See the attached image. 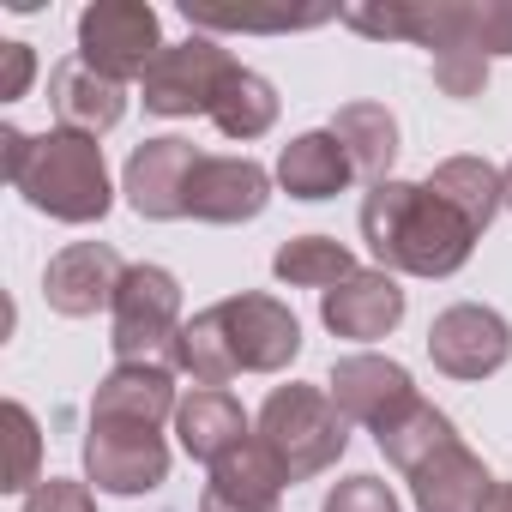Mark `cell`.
I'll use <instances>...</instances> for the list:
<instances>
[{"label":"cell","mask_w":512,"mask_h":512,"mask_svg":"<svg viewBox=\"0 0 512 512\" xmlns=\"http://www.w3.org/2000/svg\"><path fill=\"white\" fill-rule=\"evenodd\" d=\"M362 235L374 247L380 272H410V278H452L476 247V229L446 199H434L428 187L398 181V175L368 187Z\"/></svg>","instance_id":"1"},{"label":"cell","mask_w":512,"mask_h":512,"mask_svg":"<svg viewBox=\"0 0 512 512\" xmlns=\"http://www.w3.org/2000/svg\"><path fill=\"white\" fill-rule=\"evenodd\" d=\"M0 163H7L13 193H25L31 211L55 217V223H103L115 193H109V169H103V145L85 133H19L0 127Z\"/></svg>","instance_id":"2"},{"label":"cell","mask_w":512,"mask_h":512,"mask_svg":"<svg viewBox=\"0 0 512 512\" xmlns=\"http://www.w3.org/2000/svg\"><path fill=\"white\" fill-rule=\"evenodd\" d=\"M344 25L380 43H422L428 55H512V0H386L344 7Z\"/></svg>","instance_id":"3"},{"label":"cell","mask_w":512,"mask_h":512,"mask_svg":"<svg viewBox=\"0 0 512 512\" xmlns=\"http://www.w3.org/2000/svg\"><path fill=\"white\" fill-rule=\"evenodd\" d=\"M260 434L272 446V458L284 464L290 482H308L320 470H332L350 446V416L332 404L326 386H278L266 404H260Z\"/></svg>","instance_id":"4"},{"label":"cell","mask_w":512,"mask_h":512,"mask_svg":"<svg viewBox=\"0 0 512 512\" xmlns=\"http://www.w3.org/2000/svg\"><path fill=\"white\" fill-rule=\"evenodd\" d=\"M181 284L163 266H127L115 290V362H151L175 368V338H181Z\"/></svg>","instance_id":"5"},{"label":"cell","mask_w":512,"mask_h":512,"mask_svg":"<svg viewBox=\"0 0 512 512\" xmlns=\"http://www.w3.org/2000/svg\"><path fill=\"white\" fill-rule=\"evenodd\" d=\"M163 49L169 43L157 25V7H145V0H91L79 13V61L115 85L145 79Z\"/></svg>","instance_id":"6"},{"label":"cell","mask_w":512,"mask_h":512,"mask_svg":"<svg viewBox=\"0 0 512 512\" xmlns=\"http://www.w3.org/2000/svg\"><path fill=\"white\" fill-rule=\"evenodd\" d=\"M235 374H284L296 356H302V320L278 302V296H260V290H241V296H223L205 308Z\"/></svg>","instance_id":"7"},{"label":"cell","mask_w":512,"mask_h":512,"mask_svg":"<svg viewBox=\"0 0 512 512\" xmlns=\"http://www.w3.org/2000/svg\"><path fill=\"white\" fill-rule=\"evenodd\" d=\"M235 67H241V61H235L223 43H211V37L169 43V49L157 55V67L139 79L145 109H151V115H169V121H181V115H211V103H217V91L229 85Z\"/></svg>","instance_id":"8"},{"label":"cell","mask_w":512,"mask_h":512,"mask_svg":"<svg viewBox=\"0 0 512 512\" xmlns=\"http://www.w3.org/2000/svg\"><path fill=\"white\" fill-rule=\"evenodd\" d=\"M326 392H332V404H338L350 422H362L374 440H380L386 428H398V422L422 404L410 368L392 362V356H368V350H362V356H338Z\"/></svg>","instance_id":"9"},{"label":"cell","mask_w":512,"mask_h":512,"mask_svg":"<svg viewBox=\"0 0 512 512\" xmlns=\"http://www.w3.org/2000/svg\"><path fill=\"white\" fill-rule=\"evenodd\" d=\"M428 356L452 380H488V374H500L512 362V326L494 308H482V302H458V308L434 314Z\"/></svg>","instance_id":"10"},{"label":"cell","mask_w":512,"mask_h":512,"mask_svg":"<svg viewBox=\"0 0 512 512\" xmlns=\"http://www.w3.org/2000/svg\"><path fill=\"white\" fill-rule=\"evenodd\" d=\"M85 476L103 494H151L169 476V446H163L157 428L91 422L85 428Z\"/></svg>","instance_id":"11"},{"label":"cell","mask_w":512,"mask_h":512,"mask_svg":"<svg viewBox=\"0 0 512 512\" xmlns=\"http://www.w3.org/2000/svg\"><path fill=\"white\" fill-rule=\"evenodd\" d=\"M199 157H205V151H193V145L175 139V133L133 145V157H127V169H121V193H127V205H133L139 217H151V223H175V217H187V181H193Z\"/></svg>","instance_id":"12"},{"label":"cell","mask_w":512,"mask_h":512,"mask_svg":"<svg viewBox=\"0 0 512 512\" xmlns=\"http://www.w3.org/2000/svg\"><path fill=\"white\" fill-rule=\"evenodd\" d=\"M127 266H121V253L109 241H73L61 247L49 272H43V296L55 314L67 320H91L97 308H115V290H121Z\"/></svg>","instance_id":"13"},{"label":"cell","mask_w":512,"mask_h":512,"mask_svg":"<svg viewBox=\"0 0 512 512\" xmlns=\"http://www.w3.org/2000/svg\"><path fill=\"white\" fill-rule=\"evenodd\" d=\"M272 199V175L253 157H199L187 181V217L199 223H253Z\"/></svg>","instance_id":"14"},{"label":"cell","mask_w":512,"mask_h":512,"mask_svg":"<svg viewBox=\"0 0 512 512\" xmlns=\"http://www.w3.org/2000/svg\"><path fill=\"white\" fill-rule=\"evenodd\" d=\"M181 410L175 398V368L151 362H115L103 386L91 392V422H127V428H163Z\"/></svg>","instance_id":"15"},{"label":"cell","mask_w":512,"mask_h":512,"mask_svg":"<svg viewBox=\"0 0 512 512\" xmlns=\"http://www.w3.org/2000/svg\"><path fill=\"white\" fill-rule=\"evenodd\" d=\"M494 476L488 464L464 446V440H446L434 458H422L410 470V494L422 512H488L494 506Z\"/></svg>","instance_id":"16"},{"label":"cell","mask_w":512,"mask_h":512,"mask_svg":"<svg viewBox=\"0 0 512 512\" xmlns=\"http://www.w3.org/2000/svg\"><path fill=\"white\" fill-rule=\"evenodd\" d=\"M49 109H55V121H61L67 133L103 139V133L121 127V115H127V85L91 73V67L73 55V61L49 67Z\"/></svg>","instance_id":"17"},{"label":"cell","mask_w":512,"mask_h":512,"mask_svg":"<svg viewBox=\"0 0 512 512\" xmlns=\"http://www.w3.org/2000/svg\"><path fill=\"white\" fill-rule=\"evenodd\" d=\"M320 320H326L338 338L374 344V338H386V332L404 320V290H398L392 272H356V278H344L338 290L320 296Z\"/></svg>","instance_id":"18"},{"label":"cell","mask_w":512,"mask_h":512,"mask_svg":"<svg viewBox=\"0 0 512 512\" xmlns=\"http://www.w3.org/2000/svg\"><path fill=\"white\" fill-rule=\"evenodd\" d=\"M284 464L272 458V446L260 434H247L241 446H229L217 464H211V482L205 494L223 500V506H241V512H284Z\"/></svg>","instance_id":"19"},{"label":"cell","mask_w":512,"mask_h":512,"mask_svg":"<svg viewBox=\"0 0 512 512\" xmlns=\"http://www.w3.org/2000/svg\"><path fill=\"white\" fill-rule=\"evenodd\" d=\"M278 181H284V193L290 199H332V193H344L350 181H356V169H350V151L338 145V133L332 127H320V133H296L284 151H278Z\"/></svg>","instance_id":"20"},{"label":"cell","mask_w":512,"mask_h":512,"mask_svg":"<svg viewBox=\"0 0 512 512\" xmlns=\"http://www.w3.org/2000/svg\"><path fill=\"white\" fill-rule=\"evenodd\" d=\"M175 434H181V452L199 458V464H217L229 446L247 440V410L223 392V386H193L175 410Z\"/></svg>","instance_id":"21"},{"label":"cell","mask_w":512,"mask_h":512,"mask_svg":"<svg viewBox=\"0 0 512 512\" xmlns=\"http://www.w3.org/2000/svg\"><path fill=\"white\" fill-rule=\"evenodd\" d=\"M434 199H446L476 235L494 223V211L506 205V175L488 163V157H446V163H434V175L422 181Z\"/></svg>","instance_id":"22"},{"label":"cell","mask_w":512,"mask_h":512,"mask_svg":"<svg viewBox=\"0 0 512 512\" xmlns=\"http://www.w3.org/2000/svg\"><path fill=\"white\" fill-rule=\"evenodd\" d=\"M332 133H338V145L350 151V169H356L368 187L392 181L398 121H392V109H386V103H344V109L332 115Z\"/></svg>","instance_id":"23"},{"label":"cell","mask_w":512,"mask_h":512,"mask_svg":"<svg viewBox=\"0 0 512 512\" xmlns=\"http://www.w3.org/2000/svg\"><path fill=\"white\" fill-rule=\"evenodd\" d=\"M272 272H278V284H290V290H338L344 278H356L362 266H356V253L344 247V241H332V235H296V241H284L278 253H272Z\"/></svg>","instance_id":"24"},{"label":"cell","mask_w":512,"mask_h":512,"mask_svg":"<svg viewBox=\"0 0 512 512\" xmlns=\"http://www.w3.org/2000/svg\"><path fill=\"white\" fill-rule=\"evenodd\" d=\"M211 121H217L223 139H241V145L260 139V133H272L278 127V91H272V79L253 73V67H235L229 85L211 103Z\"/></svg>","instance_id":"25"},{"label":"cell","mask_w":512,"mask_h":512,"mask_svg":"<svg viewBox=\"0 0 512 512\" xmlns=\"http://www.w3.org/2000/svg\"><path fill=\"white\" fill-rule=\"evenodd\" d=\"M446 440H458L452 416H446V410H434V404L422 398V404H416L398 428H386V434H380V452H386V464H398V470L410 476V470H416L422 458H434Z\"/></svg>","instance_id":"26"},{"label":"cell","mask_w":512,"mask_h":512,"mask_svg":"<svg viewBox=\"0 0 512 512\" xmlns=\"http://www.w3.org/2000/svg\"><path fill=\"white\" fill-rule=\"evenodd\" d=\"M0 422H7V470H0V488L7 494H31L43 476H37V458H43V434H37V416L13 398L7 410H0Z\"/></svg>","instance_id":"27"},{"label":"cell","mask_w":512,"mask_h":512,"mask_svg":"<svg viewBox=\"0 0 512 512\" xmlns=\"http://www.w3.org/2000/svg\"><path fill=\"white\" fill-rule=\"evenodd\" d=\"M181 13L193 31H308V25L338 19L332 7H314V13H223V7H193V0Z\"/></svg>","instance_id":"28"},{"label":"cell","mask_w":512,"mask_h":512,"mask_svg":"<svg viewBox=\"0 0 512 512\" xmlns=\"http://www.w3.org/2000/svg\"><path fill=\"white\" fill-rule=\"evenodd\" d=\"M320 512H404V506H398V494H392L380 476H344V482L326 494Z\"/></svg>","instance_id":"29"},{"label":"cell","mask_w":512,"mask_h":512,"mask_svg":"<svg viewBox=\"0 0 512 512\" xmlns=\"http://www.w3.org/2000/svg\"><path fill=\"white\" fill-rule=\"evenodd\" d=\"M25 512H97V494L73 476H43L31 494H25Z\"/></svg>","instance_id":"30"},{"label":"cell","mask_w":512,"mask_h":512,"mask_svg":"<svg viewBox=\"0 0 512 512\" xmlns=\"http://www.w3.org/2000/svg\"><path fill=\"white\" fill-rule=\"evenodd\" d=\"M434 85H440L446 97L470 103V97H482V85H488V61H476V55H434Z\"/></svg>","instance_id":"31"},{"label":"cell","mask_w":512,"mask_h":512,"mask_svg":"<svg viewBox=\"0 0 512 512\" xmlns=\"http://www.w3.org/2000/svg\"><path fill=\"white\" fill-rule=\"evenodd\" d=\"M0 103H19L25 91H31V73H37V55H31V43H0Z\"/></svg>","instance_id":"32"},{"label":"cell","mask_w":512,"mask_h":512,"mask_svg":"<svg viewBox=\"0 0 512 512\" xmlns=\"http://www.w3.org/2000/svg\"><path fill=\"white\" fill-rule=\"evenodd\" d=\"M488 512H512V482H500V488H494V506H488Z\"/></svg>","instance_id":"33"},{"label":"cell","mask_w":512,"mask_h":512,"mask_svg":"<svg viewBox=\"0 0 512 512\" xmlns=\"http://www.w3.org/2000/svg\"><path fill=\"white\" fill-rule=\"evenodd\" d=\"M500 175H506V211H512V163H506V169H500Z\"/></svg>","instance_id":"34"}]
</instances>
